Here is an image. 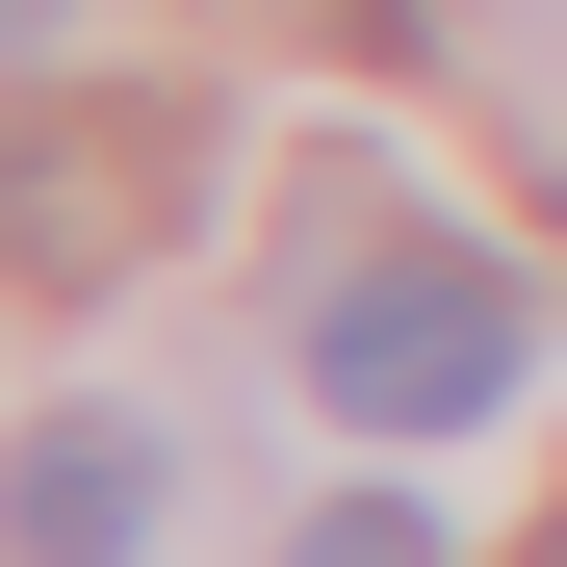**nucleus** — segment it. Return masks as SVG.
Returning <instances> with one entry per match:
<instances>
[{
  "label": "nucleus",
  "instance_id": "20e7f679",
  "mask_svg": "<svg viewBox=\"0 0 567 567\" xmlns=\"http://www.w3.org/2000/svg\"><path fill=\"white\" fill-rule=\"evenodd\" d=\"M284 567H439V516H413V491H336V516L284 542Z\"/></svg>",
  "mask_w": 567,
  "mask_h": 567
},
{
  "label": "nucleus",
  "instance_id": "f257e3e1",
  "mask_svg": "<svg viewBox=\"0 0 567 567\" xmlns=\"http://www.w3.org/2000/svg\"><path fill=\"white\" fill-rule=\"evenodd\" d=\"M155 207H207V104H155V78H27V130H0L27 284H130Z\"/></svg>",
  "mask_w": 567,
  "mask_h": 567
},
{
  "label": "nucleus",
  "instance_id": "7ed1b4c3",
  "mask_svg": "<svg viewBox=\"0 0 567 567\" xmlns=\"http://www.w3.org/2000/svg\"><path fill=\"white\" fill-rule=\"evenodd\" d=\"M130 542H155V439L130 413H52L27 439V567H130Z\"/></svg>",
  "mask_w": 567,
  "mask_h": 567
},
{
  "label": "nucleus",
  "instance_id": "f03ea898",
  "mask_svg": "<svg viewBox=\"0 0 567 567\" xmlns=\"http://www.w3.org/2000/svg\"><path fill=\"white\" fill-rule=\"evenodd\" d=\"M310 388H336L361 439H464V413L516 388V258H464V233L361 258L336 310H310Z\"/></svg>",
  "mask_w": 567,
  "mask_h": 567
}]
</instances>
